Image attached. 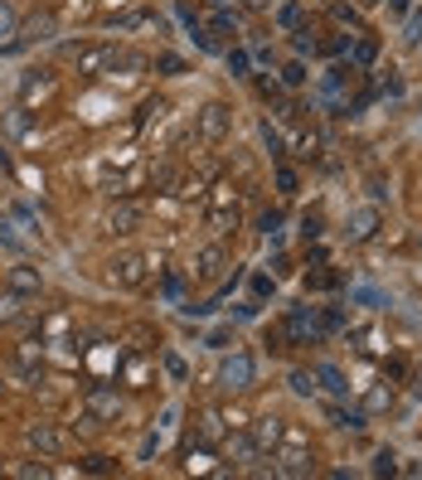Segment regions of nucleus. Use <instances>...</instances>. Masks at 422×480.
Here are the masks:
<instances>
[{"instance_id": "nucleus-17", "label": "nucleus", "mask_w": 422, "mask_h": 480, "mask_svg": "<svg viewBox=\"0 0 422 480\" xmlns=\"http://www.w3.org/2000/svg\"><path fill=\"white\" fill-rule=\"evenodd\" d=\"M20 315V296L10 291V296H0V320H15Z\"/></svg>"}, {"instance_id": "nucleus-5", "label": "nucleus", "mask_w": 422, "mask_h": 480, "mask_svg": "<svg viewBox=\"0 0 422 480\" xmlns=\"http://www.w3.org/2000/svg\"><path fill=\"white\" fill-rule=\"evenodd\" d=\"M218 267H223V248H204V253L195 257V267H190V272H195L199 282H213V277H218Z\"/></svg>"}, {"instance_id": "nucleus-13", "label": "nucleus", "mask_w": 422, "mask_h": 480, "mask_svg": "<svg viewBox=\"0 0 422 480\" xmlns=\"http://www.w3.org/2000/svg\"><path fill=\"white\" fill-rule=\"evenodd\" d=\"M277 437H282V422H277V417H262V422H257V447H272Z\"/></svg>"}, {"instance_id": "nucleus-19", "label": "nucleus", "mask_w": 422, "mask_h": 480, "mask_svg": "<svg viewBox=\"0 0 422 480\" xmlns=\"http://www.w3.org/2000/svg\"><path fill=\"white\" fill-rule=\"evenodd\" d=\"M292 388H296V393H311L316 384H311V374H292Z\"/></svg>"}, {"instance_id": "nucleus-7", "label": "nucleus", "mask_w": 422, "mask_h": 480, "mask_svg": "<svg viewBox=\"0 0 422 480\" xmlns=\"http://www.w3.org/2000/svg\"><path fill=\"white\" fill-rule=\"evenodd\" d=\"M39 272H29V267H10V291L15 296H39Z\"/></svg>"}, {"instance_id": "nucleus-9", "label": "nucleus", "mask_w": 422, "mask_h": 480, "mask_svg": "<svg viewBox=\"0 0 422 480\" xmlns=\"http://www.w3.org/2000/svg\"><path fill=\"white\" fill-rule=\"evenodd\" d=\"M374 223H379V213H374V209H354L345 233H349V238H369V233H374Z\"/></svg>"}, {"instance_id": "nucleus-12", "label": "nucleus", "mask_w": 422, "mask_h": 480, "mask_svg": "<svg viewBox=\"0 0 422 480\" xmlns=\"http://www.w3.org/2000/svg\"><path fill=\"white\" fill-rule=\"evenodd\" d=\"M112 59H116L112 49H88V54H78V68H88V73H93V68H103V63H112Z\"/></svg>"}, {"instance_id": "nucleus-6", "label": "nucleus", "mask_w": 422, "mask_h": 480, "mask_svg": "<svg viewBox=\"0 0 422 480\" xmlns=\"http://www.w3.org/2000/svg\"><path fill=\"white\" fill-rule=\"evenodd\" d=\"M199 131H204L209 141H218V136L228 131V112H223L218 102H209V107H204V117H199Z\"/></svg>"}, {"instance_id": "nucleus-22", "label": "nucleus", "mask_w": 422, "mask_h": 480, "mask_svg": "<svg viewBox=\"0 0 422 480\" xmlns=\"http://www.w3.org/2000/svg\"><path fill=\"white\" fill-rule=\"evenodd\" d=\"M408 29H413L408 39H422V15H413V24H408Z\"/></svg>"}, {"instance_id": "nucleus-18", "label": "nucleus", "mask_w": 422, "mask_h": 480, "mask_svg": "<svg viewBox=\"0 0 422 480\" xmlns=\"http://www.w3.org/2000/svg\"><path fill=\"white\" fill-rule=\"evenodd\" d=\"M354 301H364V306H384V296L374 287H354Z\"/></svg>"}, {"instance_id": "nucleus-21", "label": "nucleus", "mask_w": 422, "mask_h": 480, "mask_svg": "<svg viewBox=\"0 0 422 480\" xmlns=\"http://www.w3.org/2000/svg\"><path fill=\"white\" fill-rule=\"evenodd\" d=\"M277 185H282V194H292V190H296V175H292V170H282V175H277Z\"/></svg>"}, {"instance_id": "nucleus-8", "label": "nucleus", "mask_w": 422, "mask_h": 480, "mask_svg": "<svg viewBox=\"0 0 422 480\" xmlns=\"http://www.w3.org/2000/svg\"><path fill=\"white\" fill-rule=\"evenodd\" d=\"M116 393H107V388H93V398H88V412L93 417H116Z\"/></svg>"}, {"instance_id": "nucleus-15", "label": "nucleus", "mask_w": 422, "mask_h": 480, "mask_svg": "<svg viewBox=\"0 0 422 480\" xmlns=\"http://www.w3.org/2000/svg\"><path fill=\"white\" fill-rule=\"evenodd\" d=\"M15 34V10H10V0H0V39H10Z\"/></svg>"}, {"instance_id": "nucleus-3", "label": "nucleus", "mask_w": 422, "mask_h": 480, "mask_svg": "<svg viewBox=\"0 0 422 480\" xmlns=\"http://www.w3.org/2000/svg\"><path fill=\"white\" fill-rule=\"evenodd\" d=\"M228 218H238V194L228 190V185H218L213 190V209H209V228H223Z\"/></svg>"}, {"instance_id": "nucleus-10", "label": "nucleus", "mask_w": 422, "mask_h": 480, "mask_svg": "<svg viewBox=\"0 0 422 480\" xmlns=\"http://www.w3.org/2000/svg\"><path fill=\"white\" fill-rule=\"evenodd\" d=\"M287 330H292V340H306V335H316V320H311V310H306V306H296V310L287 315Z\"/></svg>"}, {"instance_id": "nucleus-20", "label": "nucleus", "mask_w": 422, "mask_h": 480, "mask_svg": "<svg viewBox=\"0 0 422 480\" xmlns=\"http://www.w3.org/2000/svg\"><path fill=\"white\" fill-rule=\"evenodd\" d=\"M165 369H170L175 379H185V359H175V354H165Z\"/></svg>"}, {"instance_id": "nucleus-16", "label": "nucleus", "mask_w": 422, "mask_h": 480, "mask_svg": "<svg viewBox=\"0 0 422 480\" xmlns=\"http://www.w3.org/2000/svg\"><path fill=\"white\" fill-rule=\"evenodd\" d=\"M156 68L175 78V73H185V59H175V54H160V63H156Z\"/></svg>"}, {"instance_id": "nucleus-2", "label": "nucleus", "mask_w": 422, "mask_h": 480, "mask_svg": "<svg viewBox=\"0 0 422 480\" xmlns=\"http://www.w3.org/2000/svg\"><path fill=\"white\" fill-rule=\"evenodd\" d=\"M112 282H116V287H141V282H146V257H136V253L112 257Z\"/></svg>"}, {"instance_id": "nucleus-11", "label": "nucleus", "mask_w": 422, "mask_h": 480, "mask_svg": "<svg viewBox=\"0 0 422 480\" xmlns=\"http://www.w3.org/2000/svg\"><path fill=\"white\" fill-rule=\"evenodd\" d=\"M29 447H39V451H59V447H63V437H59L54 427H44V422H39V427H29Z\"/></svg>"}, {"instance_id": "nucleus-4", "label": "nucleus", "mask_w": 422, "mask_h": 480, "mask_svg": "<svg viewBox=\"0 0 422 480\" xmlns=\"http://www.w3.org/2000/svg\"><path fill=\"white\" fill-rule=\"evenodd\" d=\"M136 223H141V204H116L107 213V233H136Z\"/></svg>"}, {"instance_id": "nucleus-1", "label": "nucleus", "mask_w": 422, "mask_h": 480, "mask_svg": "<svg viewBox=\"0 0 422 480\" xmlns=\"http://www.w3.org/2000/svg\"><path fill=\"white\" fill-rule=\"evenodd\" d=\"M218 384L228 388V393H248V388H253V359H248V354H233V359H223V369H218Z\"/></svg>"}, {"instance_id": "nucleus-14", "label": "nucleus", "mask_w": 422, "mask_h": 480, "mask_svg": "<svg viewBox=\"0 0 422 480\" xmlns=\"http://www.w3.org/2000/svg\"><path fill=\"white\" fill-rule=\"evenodd\" d=\"M320 379H325V388H330V393H349L345 374H340V369H330V364H320Z\"/></svg>"}]
</instances>
